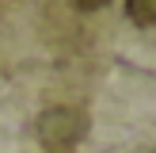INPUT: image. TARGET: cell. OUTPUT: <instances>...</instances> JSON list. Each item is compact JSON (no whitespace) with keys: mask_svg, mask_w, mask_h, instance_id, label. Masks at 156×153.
Segmentation results:
<instances>
[{"mask_svg":"<svg viewBox=\"0 0 156 153\" xmlns=\"http://www.w3.org/2000/svg\"><path fill=\"white\" fill-rule=\"evenodd\" d=\"M88 134V115L80 107H50L38 115V138L50 153H69Z\"/></svg>","mask_w":156,"mask_h":153,"instance_id":"cell-1","label":"cell"},{"mask_svg":"<svg viewBox=\"0 0 156 153\" xmlns=\"http://www.w3.org/2000/svg\"><path fill=\"white\" fill-rule=\"evenodd\" d=\"M126 15L137 27H156V0H126Z\"/></svg>","mask_w":156,"mask_h":153,"instance_id":"cell-2","label":"cell"},{"mask_svg":"<svg viewBox=\"0 0 156 153\" xmlns=\"http://www.w3.org/2000/svg\"><path fill=\"white\" fill-rule=\"evenodd\" d=\"M69 4H73L76 12H99V8H107L111 0H69Z\"/></svg>","mask_w":156,"mask_h":153,"instance_id":"cell-3","label":"cell"}]
</instances>
